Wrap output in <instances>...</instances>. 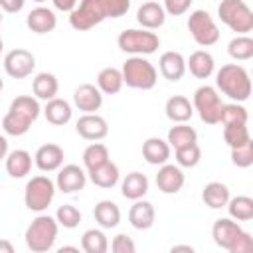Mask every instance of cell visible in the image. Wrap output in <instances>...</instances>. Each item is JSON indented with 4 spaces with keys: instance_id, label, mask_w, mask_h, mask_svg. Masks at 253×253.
<instances>
[{
    "instance_id": "obj_7",
    "label": "cell",
    "mask_w": 253,
    "mask_h": 253,
    "mask_svg": "<svg viewBox=\"0 0 253 253\" xmlns=\"http://www.w3.org/2000/svg\"><path fill=\"white\" fill-rule=\"evenodd\" d=\"M194 109L198 111L200 119L206 125H217L221 121V97L217 95L215 87L210 85H202L200 89H196L194 93Z\"/></svg>"
},
{
    "instance_id": "obj_49",
    "label": "cell",
    "mask_w": 253,
    "mask_h": 253,
    "mask_svg": "<svg viewBox=\"0 0 253 253\" xmlns=\"http://www.w3.org/2000/svg\"><path fill=\"white\" fill-rule=\"evenodd\" d=\"M53 6L61 12H71L77 6V0H53Z\"/></svg>"
},
{
    "instance_id": "obj_35",
    "label": "cell",
    "mask_w": 253,
    "mask_h": 253,
    "mask_svg": "<svg viewBox=\"0 0 253 253\" xmlns=\"http://www.w3.org/2000/svg\"><path fill=\"white\" fill-rule=\"evenodd\" d=\"M30 126H32V121L26 119L24 115L14 113V111H8V113L4 115V119H2V128H4V132H6V134H12V136H22V134H26V132L30 130Z\"/></svg>"
},
{
    "instance_id": "obj_14",
    "label": "cell",
    "mask_w": 253,
    "mask_h": 253,
    "mask_svg": "<svg viewBox=\"0 0 253 253\" xmlns=\"http://www.w3.org/2000/svg\"><path fill=\"white\" fill-rule=\"evenodd\" d=\"M73 103L79 111H85V113H95L101 109L103 105V93L99 91V87L91 85V83H83L75 89L73 93Z\"/></svg>"
},
{
    "instance_id": "obj_26",
    "label": "cell",
    "mask_w": 253,
    "mask_h": 253,
    "mask_svg": "<svg viewBox=\"0 0 253 253\" xmlns=\"http://www.w3.org/2000/svg\"><path fill=\"white\" fill-rule=\"evenodd\" d=\"M32 170V156L26 150H12L6 154V172L12 178H24Z\"/></svg>"
},
{
    "instance_id": "obj_34",
    "label": "cell",
    "mask_w": 253,
    "mask_h": 253,
    "mask_svg": "<svg viewBox=\"0 0 253 253\" xmlns=\"http://www.w3.org/2000/svg\"><path fill=\"white\" fill-rule=\"evenodd\" d=\"M8 111H14V113H18V115H24L26 119H30L32 123L40 117V103H38V99H34V97H30V95H20V97H16L12 103H10V109Z\"/></svg>"
},
{
    "instance_id": "obj_42",
    "label": "cell",
    "mask_w": 253,
    "mask_h": 253,
    "mask_svg": "<svg viewBox=\"0 0 253 253\" xmlns=\"http://www.w3.org/2000/svg\"><path fill=\"white\" fill-rule=\"evenodd\" d=\"M55 219H57L59 225H63V227H67V229H73V227L79 225V221H81V213H79V210H77L75 206L63 204V206L57 208V211H55Z\"/></svg>"
},
{
    "instance_id": "obj_17",
    "label": "cell",
    "mask_w": 253,
    "mask_h": 253,
    "mask_svg": "<svg viewBox=\"0 0 253 253\" xmlns=\"http://www.w3.org/2000/svg\"><path fill=\"white\" fill-rule=\"evenodd\" d=\"M154 206L144 200H134V204L128 210V221L134 229H150L154 225Z\"/></svg>"
},
{
    "instance_id": "obj_2",
    "label": "cell",
    "mask_w": 253,
    "mask_h": 253,
    "mask_svg": "<svg viewBox=\"0 0 253 253\" xmlns=\"http://www.w3.org/2000/svg\"><path fill=\"white\" fill-rule=\"evenodd\" d=\"M26 245L34 253H45L53 247L57 237V219L51 215H38L26 229Z\"/></svg>"
},
{
    "instance_id": "obj_11",
    "label": "cell",
    "mask_w": 253,
    "mask_h": 253,
    "mask_svg": "<svg viewBox=\"0 0 253 253\" xmlns=\"http://www.w3.org/2000/svg\"><path fill=\"white\" fill-rule=\"evenodd\" d=\"M243 233H245V231L241 229V225H239L237 221L227 219V217L215 219V223H213V227H211V237H213L215 245H219L221 249H225V251H229V253L233 251L235 243L239 241V237H241Z\"/></svg>"
},
{
    "instance_id": "obj_16",
    "label": "cell",
    "mask_w": 253,
    "mask_h": 253,
    "mask_svg": "<svg viewBox=\"0 0 253 253\" xmlns=\"http://www.w3.org/2000/svg\"><path fill=\"white\" fill-rule=\"evenodd\" d=\"M156 186L162 194H178L184 186V172L180 170V166L162 164L156 174Z\"/></svg>"
},
{
    "instance_id": "obj_5",
    "label": "cell",
    "mask_w": 253,
    "mask_h": 253,
    "mask_svg": "<svg viewBox=\"0 0 253 253\" xmlns=\"http://www.w3.org/2000/svg\"><path fill=\"white\" fill-rule=\"evenodd\" d=\"M117 43L126 53L148 55V53H154L160 47V38L154 32H148V30H125V32L119 34Z\"/></svg>"
},
{
    "instance_id": "obj_31",
    "label": "cell",
    "mask_w": 253,
    "mask_h": 253,
    "mask_svg": "<svg viewBox=\"0 0 253 253\" xmlns=\"http://www.w3.org/2000/svg\"><path fill=\"white\" fill-rule=\"evenodd\" d=\"M97 87L105 95H115L123 87V73L115 67H105L97 75Z\"/></svg>"
},
{
    "instance_id": "obj_6",
    "label": "cell",
    "mask_w": 253,
    "mask_h": 253,
    "mask_svg": "<svg viewBox=\"0 0 253 253\" xmlns=\"http://www.w3.org/2000/svg\"><path fill=\"white\" fill-rule=\"evenodd\" d=\"M55 196V184L47 176H34L26 184L24 192V202L26 208L32 211H43L49 208L51 200Z\"/></svg>"
},
{
    "instance_id": "obj_22",
    "label": "cell",
    "mask_w": 253,
    "mask_h": 253,
    "mask_svg": "<svg viewBox=\"0 0 253 253\" xmlns=\"http://www.w3.org/2000/svg\"><path fill=\"white\" fill-rule=\"evenodd\" d=\"M71 105L65 101V99H49L43 107V115L47 119V123L55 125V126H61V125H67L71 121Z\"/></svg>"
},
{
    "instance_id": "obj_47",
    "label": "cell",
    "mask_w": 253,
    "mask_h": 253,
    "mask_svg": "<svg viewBox=\"0 0 253 253\" xmlns=\"http://www.w3.org/2000/svg\"><path fill=\"white\" fill-rule=\"evenodd\" d=\"M251 249H253V237L245 231V233L239 237V241L235 243V247H233L231 253H249Z\"/></svg>"
},
{
    "instance_id": "obj_28",
    "label": "cell",
    "mask_w": 253,
    "mask_h": 253,
    "mask_svg": "<svg viewBox=\"0 0 253 253\" xmlns=\"http://www.w3.org/2000/svg\"><path fill=\"white\" fill-rule=\"evenodd\" d=\"M202 200L206 202L208 208L211 210H219V208H225L227 202H229V188L221 182H210L204 186V192H202Z\"/></svg>"
},
{
    "instance_id": "obj_41",
    "label": "cell",
    "mask_w": 253,
    "mask_h": 253,
    "mask_svg": "<svg viewBox=\"0 0 253 253\" xmlns=\"http://www.w3.org/2000/svg\"><path fill=\"white\" fill-rule=\"evenodd\" d=\"M223 125H247V109L237 105V103H229V105H223L221 109V121Z\"/></svg>"
},
{
    "instance_id": "obj_55",
    "label": "cell",
    "mask_w": 253,
    "mask_h": 253,
    "mask_svg": "<svg viewBox=\"0 0 253 253\" xmlns=\"http://www.w3.org/2000/svg\"><path fill=\"white\" fill-rule=\"evenodd\" d=\"M2 47H4V43H2V38H0V51H2Z\"/></svg>"
},
{
    "instance_id": "obj_12",
    "label": "cell",
    "mask_w": 253,
    "mask_h": 253,
    "mask_svg": "<svg viewBox=\"0 0 253 253\" xmlns=\"http://www.w3.org/2000/svg\"><path fill=\"white\" fill-rule=\"evenodd\" d=\"M79 136H83L85 140H101L109 134V126H107V121L95 113H85L77 125H75Z\"/></svg>"
},
{
    "instance_id": "obj_52",
    "label": "cell",
    "mask_w": 253,
    "mask_h": 253,
    "mask_svg": "<svg viewBox=\"0 0 253 253\" xmlns=\"http://www.w3.org/2000/svg\"><path fill=\"white\" fill-rule=\"evenodd\" d=\"M172 251H190V253H192L194 249H192L190 245H174V247H172Z\"/></svg>"
},
{
    "instance_id": "obj_50",
    "label": "cell",
    "mask_w": 253,
    "mask_h": 253,
    "mask_svg": "<svg viewBox=\"0 0 253 253\" xmlns=\"http://www.w3.org/2000/svg\"><path fill=\"white\" fill-rule=\"evenodd\" d=\"M6 154H8V140L0 134V160L6 158Z\"/></svg>"
},
{
    "instance_id": "obj_37",
    "label": "cell",
    "mask_w": 253,
    "mask_h": 253,
    "mask_svg": "<svg viewBox=\"0 0 253 253\" xmlns=\"http://www.w3.org/2000/svg\"><path fill=\"white\" fill-rule=\"evenodd\" d=\"M227 53L237 59V61H245L253 57V40L249 36H237L229 42L227 45Z\"/></svg>"
},
{
    "instance_id": "obj_39",
    "label": "cell",
    "mask_w": 253,
    "mask_h": 253,
    "mask_svg": "<svg viewBox=\"0 0 253 253\" xmlns=\"http://www.w3.org/2000/svg\"><path fill=\"white\" fill-rule=\"evenodd\" d=\"M223 140L227 142L229 148L241 146L243 142L251 140L247 125H237V123L235 125H223Z\"/></svg>"
},
{
    "instance_id": "obj_44",
    "label": "cell",
    "mask_w": 253,
    "mask_h": 253,
    "mask_svg": "<svg viewBox=\"0 0 253 253\" xmlns=\"http://www.w3.org/2000/svg\"><path fill=\"white\" fill-rule=\"evenodd\" d=\"M105 18H121L128 12L130 0H99Z\"/></svg>"
},
{
    "instance_id": "obj_57",
    "label": "cell",
    "mask_w": 253,
    "mask_h": 253,
    "mask_svg": "<svg viewBox=\"0 0 253 253\" xmlns=\"http://www.w3.org/2000/svg\"><path fill=\"white\" fill-rule=\"evenodd\" d=\"M0 24H2V14H0Z\"/></svg>"
},
{
    "instance_id": "obj_53",
    "label": "cell",
    "mask_w": 253,
    "mask_h": 253,
    "mask_svg": "<svg viewBox=\"0 0 253 253\" xmlns=\"http://www.w3.org/2000/svg\"><path fill=\"white\" fill-rule=\"evenodd\" d=\"M63 251H77V247H69V245H65V247H59V253H63Z\"/></svg>"
},
{
    "instance_id": "obj_1",
    "label": "cell",
    "mask_w": 253,
    "mask_h": 253,
    "mask_svg": "<svg viewBox=\"0 0 253 253\" xmlns=\"http://www.w3.org/2000/svg\"><path fill=\"white\" fill-rule=\"evenodd\" d=\"M215 85L217 89L227 95L229 99L237 101V103H243L249 99L251 95V79H249V73L245 71V67L237 65V63H227L223 65L217 75H215Z\"/></svg>"
},
{
    "instance_id": "obj_19",
    "label": "cell",
    "mask_w": 253,
    "mask_h": 253,
    "mask_svg": "<svg viewBox=\"0 0 253 253\" xmlns=\"http://www.w3.org/2000/svg\"><path fill=\"white\" fill-rule=\"evenodd\" d=\"M158 65H160V73L168 81H180L186 73V59L178 51H164L160 55Z\"/></svg>"
},
{
    "instance_id": "obj_10",
    "label": "cell",
    "mask_w": 253,
    "mask_h": 253,
    "mask_svg": "<svg viewBox=\"0 0 253 253\" xmlns=\"http://www.w3.org/2000/svg\"><path fill=\"white\" fill-rule=\"evenodd\" d=\"M34 67H36V57H34L32 51H28V49L18 47V49L8 51L6 57H4V69H6V73H8L10 77H14V79H24V77H28V75L34 71Z\"/></svg>"
},
{
    "instance_id": "obj_3",
    "label": "cell",
    "mask_w": 253,
    "mask_h": 253,
    "mask_svg": "<svg viewBox=\"0 0 253 253\" xmlns=\"http://www.w3.org/2000/svg\"><path fill=\"white\" fill-rule=\"evenodd\" d=\"M121 73H123V83H126L132 89H142V91L152 89L156 85V79H158L154 65L140 55L126 59L123 63Z\"/></svg>"
},
{
    "instance_id": "obj_45",
    "label": "cell",
    "mask_w": 253,
    "mask_h": 253,
    "mask_svg": "<svg viewBox=\"0 0 253 253\" xmlns=\"http://www.w3.org/2000/svg\"><path fill=\"white\" fill-rule=\"evenodd\" d=\"M111 249H113L115 253H134L136 245H134V241H132L128 235H125V233H119V235L113 239V243H111Z\"/></svg>"
},
{
    "instance_id": "obj_43",
    "label": "cell",
    "mask_w": 253,
    "mask_h": 253,
    "mask_svg": "<svg viewBox=\"0 0 253 253\" xmlns=\"http://www.w3.org/2000/svg\"><path fill=\"white\" fill-rule=\"evenodd\" d=\"M231 162L239 168H249L253 164V140H247L241 146L231 148Z\"/></svg>"
},
{
    "instance_id": "obj_36",
    "label": "cell",
    "mask_w": 253,
    "mask_h": 253,
    "mask_svg": "<svg viewBox=\"0 0 253 253\" xmlns=\"http://www.w3.org/2000/svg\"><path fill=\"white\" fill-rule=\"evenodd\" d=\"M81 249L85 253H105L109 249L107 235L101 229H87L81 237Z\"/></svg>"
},
{
    "instance_id": "obj_24",
    "label": "cell",
    "mask_w": 253,
    "mask_h": 253,
    "mask_svg": "<svg viewBox=\"0 0 253 253\" xmlns=\"http://www.w3.org/2000/svg\"><path fill=\"white\" fill-rule=\"evenodd\" d=\"M164 111H166V117H168L172 123H186V121H190L192 115H194V107H192V103H190L184 95H174V97H170V99L166 101Z\"/></svg>"
},
{
    "instance_id": "obj_40",
    "label": "cell",
    "mask_w": 253,
    "mask_h": 253,
    "mask_svg": "<svg viewBox=\"0 0 253 253\" xmlns=\"http://www.w3.org/2000/svg\"><path fill=\"white\" fill-rule=\"evenodd\" d=\"M174 152H176L178 166H184V168H194L202 160V150H200V146L196 142L188 144V146H182V148H176Z\"/></svg>"
},
{
    "instance_id": "obj_51",
    "label": "cell",
    "mask_w": 253,
    "mask_h": 253,
    "mask_svg": "<svg viewBox=\"0 0 253 253\" xmlns=\"http://www.w3.org/2000/svg\"><path fill=\"white\" fill-rule=\"evenodd\" d=\"M12 251H14L12 243L6 241V239H0V253H12Z\"/></svg>"
},
{
    "instance_id": "obj_13",
    "label": "cell",
    "mask_w": 253,
    "mask_h": 253,
    "mask_svg": "<svg viewBox=\"0 0 253 253\" xmlns=\"http://www.w3.org/2000/svg\"><path fill=\"white\" fill-rule=\"evenodd\" d=\"M85 182H87L85 172L77 164H67V166H63L59 170L57 180H55V186L63 194H73V192L83 190L85 188Z\"/></svg>"
},
{
    "instance_id": "obj_38",
    "label": "cell",
    "mask_w": 253,
    "mask_h": 253,
    "mask_svg": "<svg viewBox=\"0 0 253 253\" xmlns=\"http://www.w3.org/2000/svg\"><path fill=\"white\" fill-rule=\"evenodd\" d=\"M107 160H109V150L101 142H93L83 150V164L87 170H93V168L105 164Z\"/></svg>"
},
{
    "instance_id": "obj_54",
    "label": "cell",
    "mask_w": 253,
    "mask_h": 253,
    "mask_svg": "<svg viewBox=\"0 0 253 253\" xmlns=\"http://www.w3.org/2000/svg\"><path fill=\"white\" fill-rule=\"evenodd\" d=\"M2 89H4V81L0 79V91H2Z\"/></svg>"
},
{
    "instance_id": "obj_30",
    "label": "cell",
    "mask_w": 253,
    "mask_h": 253,
    "mask_svg": "<svg viewBox=\"0 0 253 253\" xmlns=\"http://www.w3.org/2000/svg\"><path fill=\"white\" fill-rule=\"evenodd\" d=\"M32 89H34V95L38 99H43V101H49L57 95V89H59V83L55 79L53 73H38L32 81Z\"/></svg>"
},
{
    "instance_id": "obj_21",
    "label": "cell",
    "mask_w": 253,
    "mask_h": 253,
    "mask_svg": "<svg viewBox=\"0 0 253 253\" xmlns=\"http://www.w3.org/2000/svg\"><path fill=\"white\" fill-rule=\"evenodd\" d=\"M136 20H138V24H140L142 28H146V30H156V28H160V26L164 24L166 12H164V8H162L160 4H156V2H146V4H142V6L138 8Z\"/></svg>"
},
{
    "instance_id": "obj_23",
    "label": "cell",
    "mask_w": 253,
    "mask_h": 253,
    "mask_svg": "<svg viewBox=\"0 0 253 253\" xmlns=\"http://www.w3.org/2000/svg\"><path fill=\"white\" fill-rule=\"evenodd\" d=\"M186 67L190 69V73L198 79H208L211 73H213V57L211 53H208L206 49H198L190 55V59L186 61Z\"/></svg>"
},
{
    "instance_id": "obj_25",
    "label": "cell",
    "mask_w": 253,
    "mask_h": 253,
    "mask_svg": "<svg viewBox=\"0 0 253 253\" xmlns=\"http://www.w3.org/2000/svg\"><path fill=\"white\" fill-rule=\"evenodd\" d=\"M93 215H95V221L105 227V229H111V227H117L119 221H121V210L115 202L111 200H103L95 206L93 210Z\"/></svg>"
},
{
    "instance_id": "obj_4",
    "label": "cell",
    "mask_w": 253,
    "mask_h": 253,
    "mask_svg": "<svg viewBox=\"0 0 253 253\" xmlns=\"http://www.w3.org/2000/svg\"><path fill=\"white\" fill-rule=\"evenodd\" d=\"M217 16L229 30L241 36L253 30V12L243 0H221L217 6Z\"/></svg>"
},
{
    "instance_id": "obj_20",
    "label": "cell",
    "mask_w": 253,
    "mask_h": 253,
    "mask_svg": "<svg viewBox=\"0 0 253 253\" xmlns=\"http://www.w3.org/2000/svg\"><path fill=\"white\" fill-rule=\"evenodd\" d=\"M142 156L148 164H154V166H162L166 164V160L170 158V144L158 136H152V138H146L144 144H142Z\"/></svg>"
},
{
    "instance_id": "obj_32",
    "label": "cell",
    "mask_w": 253,
    "mask_h": 253,
    "mask_svg": "<svg viewBox=\"0 0 253 253\" xmlns=\"http://www.w3.org/2000/svg\"><path fill=\"white\" fill-rule=\"evenodd\" d=\"M166 142L170 146H174V150H176V148H182V146H188V144L198 142V132L192 126L180 123V125H176V126H172L168 130V140Z\"/></svg>"
},
{
    "instance_id": "obj_8",
    "label": "cell",
    "mask_w": 253,
    "mask_h": 253,
    "mask_svg": "<svg viewBox=\"0 0 253 253\" xmlns=\"http://www.w3.org/2000/svg\"><path fill=\"white\" fill-rule=\"evenodd\" d=\"M188 30L198 45L208 47L219 40V30L206 10H194L188 18Z\"/></svg>"
},
{
    "instance_id": "obj_15",
    "label": "cell",
    "mask_w": 253,
    "mask_h": 253,
    "mask_svg": "<svg viewBox=\"0 0 253 253\" xmlns=\"http://www.w3.org/2000/svg\"><path fill=\"white\" fill-rule=\"evenodd\" d=\"M34 162H36V166L42 172H53V170L61 168V164H63V148L57 146V144H53V142L42 144L36 150Z\"/></svg>"
},
{
    "instance_id": "obj_18",
    "label": "cell",
    "mask_w": 253,
    "mask_h": 253,
    "mask_svg": "<svg viewBox=\"0 0 253 253\" xmlns=\"http://www.w3.org/2000/svg\"><path fill=\"white\" fill-rule=\"evenodd\" d=\"M26 24H28V28H30L34 34H47V32H53V30H55L57 18H55V14H53L49 8L38 6V8H34V10L28 14Z\"/></svg>"
},
{
    "instance_id": "obj_33",
    "label": "cell",
    "mask_w": 253,
    "mask_h": 253,
    "mask_svg": "<svg viewBox=\"0 0 253 253\" xmlns=\"http://www.w3.org/2000/svg\"><path fill=\"white\" fill-rule=\"evenodd\" d=\"M227 211L237 221L253 219V200L249 196H235L227 202Z\"/></svg>"
},
{
    "instance_id": "obj_48",
    "label": "cell",
    "mask_w": 253,
    "mask_h": 253,
    "mask_svg": "<svg viewBox=\"0 0 253 253\" xmlns=\"http://www.w3.org/2000/svg\"><path fill=\"white\" fill-rule=\"evenodd\" d=\"M24 2L26 0H0V8L4 12H10V14H16L24 8Z\"/></svg>"
},
{
    "instance_id": "obj_27",
    "label": "cell",
    "mask_w": 253,
    "mask_h": 253,
    "mask_svg": "<svg viewBox=\"0 0 253 253\" xmlns=\"http://www.w3.org/2000/svg\"><path fill=\"white\" fill-rule=\"evenodd\" d=\"M148 192V178L140 172H130L121 184V194L126 200H140Z\"/></svg>"
},
{
    "instance_id": "obj_46",
    "label": "cell",
    "mask_w": 253,
    "mask_h": 253,
    "mask_svg": "<svg viewBox=\"0 0 253 253\" xmlns=\"http://www.w3.org/2000/svg\"><path fill=\"white\" fill-rule=\"evenodd\" d=\"M192 0H164V12L170 16H182L190 8Z\"/></svg>"
},
{
    "instance_id": "obj_29",
    "label": "cell",
    "mask_w": 253,
    "mask_h": 253,
    "mask_svg": "<svg viewBox=\"0 0 253 253\" xmlns=\"http://www.w3.org/2000/svg\"><path fill=\"white\" fill-rule=\"evenodd\" d=\"M89 178H91V182L95 186L109 190V188H113L119 182V168H117V164H113L111 160H107L105 164L89 170Z\"/></svg>"
},
{
    "instance_id": "obj_56",
    "label": "cell",
    "mask_w": 253,
    "mask_h": 253,
    "mask_svg": "<svg viewBox=\"0 0 253 253\" xmlns=\"http://www.w3.org/2000/svg\"><path fill=\"white\" fill-rule=\"evenodd\" d=\"M34 2H45V0H34Z\"/></svg>"
},
{
    "instance_id": "obj_9",
    "label": "cell",
    "mask_w": 253,
    "mask_h": 253,
    "mask_svg": "<svg viewBox=\"0 0 253 253\" xmlns=\"http://www.w3.org/2000/svg\"><path fill=\"white\" fill-rule=\"evenodd\" d=\"M103 20H105V14L99 6V0H81L79 6H75L69 12V24L73 30H79V32L91 30Z\"/></svg>"
}]
</instances>
